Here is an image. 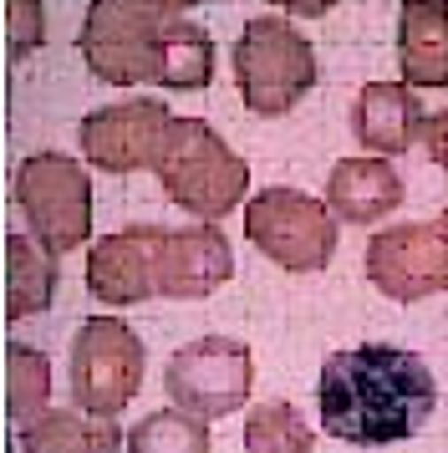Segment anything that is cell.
Wrapping results in <instances>:
<instances>
[{
	"mask_svg": "<svg viewBox=\"0 0 448 453\" xmlns=\"http://www.w3.org/2000/svg\"><path fill=\"white\" fill-rule=\"evenodd\" d=\"M438 382L418 351L392 342H362L326 357L316 377V412L321 428L357 449L403 443L433 418Z\"/></svg>",
	"mask_w": 448,
	"mask_h": 453,
	"instance_id": "cell-1",
	"label": "cell"
},
{
	"mask_svg": "<svg viewBox=\"0 0 448 453\" xmlns=\"http://www.w3.org/2000/svg\"><path fill=\"white\" fill-rule=\"evenodd\" d=\"M148 173L174 204L204 225H220L224 214H235L250 188V164L204 118H168L153 143Z\"/></svg>",
	"mask_w": 448,
	"mask_h": 453,
	"instance_id": "cell-2",
	"label": "cell"
},
{
	"mask_svg": "<svg viewBox=\"0 0 448 453\" xmlns=\"http://www.w3.org/2000/svg\"><path fill=\"white\" fill-rule=\"evenodd\" d=\"M235 87L255 118H285L316 87V51L285 16H250L235 42Z\"/></svg>",
	"mask_w": 448,
	"mask_h": 453,
	"instance_id": "cell-3",
	"label": "cell"
},
{
	"mask_svg": "<svg viewBox=\"0 0 448 453\" xmlns=\"http://www.w3.org/2000/svg\"><path fill=\"white\" fill-rule=\"evenodd\" d=\"M244 240L290 275H311V270L331 265V255L342 245V229L321 199L275 184L244 199Z\"/></svg>",
	"mask_w": 448,
	"mask_h": 453,
	"instance_id": "cell-4",
	"label": "cell"
},
{
	"mask_svg": "<svg viewBox=\"0 0 448 453\" xmlns=\"http://www.w3.org/2000/svg\"><path fill=\"white\" fill-rule=\"evenodd\" d=\"M16 209L31 240L61 260L92 240V173L72 153H31L16 168Z\"/></svg>",
	"mask_w": 448,
	"mask_h": 453,
	"instance_id": "cell-5",
	"label": "cell"
},
{
	"mask_svg": "<svg viewBox=\"0 0 448 453\" xmlns=\"http://www.w3.org/2000/svg\"><path fill=\"white\" fill-rule=\"evenodd\" d=\"M143 342L122 316H87L72 336V403L97 418H118L143 388Z\"/></svg>",
	"mask_w": 448,
	"mask_h": 453,
	"instance_id": "cell-6",
	"label": "cell"
},
{
	"mask_svg": "<svg viewBox=\"0 0 448 453\" xmlns=\"http://www.w3.org/2000/svg\"><path fill=\"white\" fill-rule=\"evenodd\" d=\"M250 388H255V357L235 336H194L163 367V392L174 397V408L199 423L240 412Z\"/></svg>",
	"mask_w": 448,
	"mask_h": 453,
	"instance_id": "cell-7",
	"label": "cell"
},
{
	"mask_svg": "<svg viewBox=\"0 0 448 453\" xmlns=\"http://www.w3.org/2000/svg\"><path fill=\"white\" fill-rule=\"evenodd\" d=\"M168 21L174 16H153L133 0H92L77 36L81 62L92 66L97 82H112V87L153 82L163 42H168Z\"/></svg>",
	"mask_w": 448,
	"mask_h": 453,
	"instance_id": "cell-8",
	"label": "cell"
},
{
	"mask_svg": "<svg viewBox=\"0 0 448 453\" xmlns=\"http://www.w3.org/2000/svg\"><path fill=\"white\" fill-rule=\"evenodd\" d=\"M362 270L387 301H403V306L448 290V204L423 225L377 229L367 240Z\"/></svg>",
	"mask_w": 448,
	"mask_h": 453,
	"instance_id": "cell-9",
	"label": "cell"
},
{
	"mask_svg": "<svg viewBox=\"0 0 448 453\" xmlns=\"http://www.w3.org/2000/svg\"><path fill=\"white\" fill-rule=\"evenodd\" d=\"M235 275V250L220 225H153V296L163 301H204Z\"/></svg>",
	"mask_w": 448,
	"mask_h": 453,
	"instance_id": "cell-10",
	"label": "cell"
},
{
	"mask_svg": "<svg viewBox=\"0 0 448 453\" xmlns=\"http://www.w3.org/2000/svg\"><path fill=\"white\" fill-rule=\"evenodd\" d=\"M168 118L174 112L158 97H122V103L92 107L77 127V148L102 173H138L153 158V143Z\"/></svg>",
	"mask_w": 448,
	"mask_h": 453,
	"instance_id": "cell-11",
	"label": "cell"
},
{
	"mask_svg": "<svg viewBox=\"0 0 448 453\" xmlns=\"http://www.w3.org/2000/svg\"><path fill=\"white\" fill-rule=\"evenodd\" d=\"M87 290L102 306L153 301V225H127L92 240V250H87Z\"/></svg>",
	"mask_w": 448,
	"mask_h": 453,
	"instance_id": "cell-12",
	"label": "cell"
},
{
	"mask_svg": "<svg viewBox=\"0 0 448 453\" xmlns=\"http://www.w3.org/2000/svg\"><path fill=\"white\" fill-rule=\"evenodd\" d=\"M423 118L428 112L407 82H367L351 103V138L377 158H392L423 138Z\"/></svg>",
	"mask_w": 448,
	"mask_h": 453,
	"instance_id": "cell-13",
	"label": "cell"
},
{
	"mask_svg": "<svg viewBox=\"0 0 448 453\" xmlns=\"http://www.w3.org/2000/svg\"><path fill=\"white\" fill-rule=\"evenodd\" d=\"M403 179L398 168L367 153V158H342L326 179V199L321 204L342 219V225H382L392 209L403 204Z\"/></svg>",
	"mask_w": 448,
	"mask_h": 453,
	"instance_id": "cell-14",
	"label": "cell"
},
{
	"mask_svg": "<svg viewBox=\"0 0 448 453\" xmlns=\"http://www.w3.org/2000/svg\"><path fill=\"white\" fill-rule=\"evenodd\" d=\"M398 72L407 87H448V0H403Z\"/></svg>",
	"mask_w": 448,
	"mask_h": 453,
	"instance_id": "cell-15",
	"label": "cell"
},
{
	"mask_svg": "<svg viewBox=\"0 0 448 453\" xmlns=\"http://www.w3.org/2000/svg\"><path fill=\"white\" fill-rule=\"evenodd\" d=\"M16 453H122V428L81 408H41L16 423Z\"/></svg>",
	"mask_w": 448,
	"mask_h": 453,
	"instance_id": "cell-16",
	"label": "cell"
},
{
	"mask_svg": "<svg viewBox=\"0 0 448 453\" xmlns=\"http://www.w3.org/2000/svg\"><path fill=\"white\" fill-rule=\"evenodd\" d=\"M57 255L31 240V234H5V321H26V316H36V311L51 306V296H57Z\"/></svg>",
	"mask_w": 448,
	"mask_h": 453,
	"instance_id": "cell-17",
	"label": "cell"
},
{
	"mask_svg": "<svg viewBox=\"0 0 448 453\" xmlns=\"http://www.w3.org/2000/svg\"><path fill=\"white\" fill-rule=\"evenodd\" d=\"M153 82L168 87V92H199V87L214 82V42L199 21H189V16L168 21V42H163Z\"/></svg>",
	"mask_w": 448,
	"mask_h": 453,
	"instance_id": "cell-18",
	"label": "cell"
},
{
	"mask_svg": "<svg viewBox=\"0 0 448 453\" xmlns=\"http://www.w3.org/2000/svg\"><path fill=\"white\" fill-rule=\"evenodd\" d=\"M316 449V433L305 423V412L285 397L255 403L244 418V453H311Z\"/></svg>",
	"mask_w": 448,
	"mask_h": 453,
	"instance_id": "cell-19",
	"label": "cell"
},
{
	"mask_svg": "<svg viewBox=\"0 0 448 453\" xmlns=\"http://www.w3.org/2000/svg\"><path fill=\"white\" fill-rule=\"evenodd\" d=\"M127 453H214L209 423L189 418V412H148L138 428L127 433Z\"/></svg>",
	"mask_w": 448,
	"mask_h": 453,
	"instance_id": "cell-20",
	"label": "cell"
},
{
	"mask_svg": "<svg viewBox=\"0 0 448 453\" xmlns=\"http://www.w3.org/2000/svg\"><path fill=\"white\" fill-rule=\"evenodd\" d=\"M5 408H11V423H26L31 412H41L51 403V367L36 347L26 342H11L5 347Z\"/></svg>",
	"mask_w": 448,
	"mask_h": 453,
	"instance_id": "cell-21",
	"label": "cell"
},
{
	"mask_svg": "<svg viewBox=\"0 0 448 453\" xmlns=\"http://www.w3.org/2000/svg\"><path fill=\"white\" fill-rule=\"evenodd\" d=\"M41 42H46L41 0H5V51H11V62H20L26 51H36Z\"/></svg>",
	"mask_w": 448,
	"mask_h": 453,
	"instance_id": "cell-22",
	"label": "cell"
},
{
	"mask_svg": "<svg viewBox=\"0 0 448 453\" xmlns=\"http://www.w3.org/2000/svg\"><path fill=\"white\" fill-rule=\"evenodd\" d=\"M418 143L428 148V158L438 168H448V112H433V118H423V138Z\"/></svg>",
	"mask_w": 448,
	"mask_h": 453,
	"instance_id": "cell-23",
	"label": "cell"
},
{
	"mask_svg": "<svg viewBox=\"0 0 448 453\" xmlns=\"http://www.w3.org/2000/svg\"><path fill=\"white\" fill-rule=\"evenodd\" d=\"M275 11H285V16H301V21H316V16H326L336 0H270Z\"/></svg>",
	"mask_w": 448,
	"mask_h": 453,
	"instance_id": "cell-24",
	"label": "cell"
},
{
	"mask_svg": "<svg viewBox=\"0 0 448 453\" xmlns=\"http://www.w3.org/2000/svg\"><path fill=\"white\" fill-rule=\"evenodd\" d=\"M133 5H143V11H153V16H189L199 0H133Z\"/></svg>",
	"mask_w": 448,
	"mask_h": 453,
	"instance_id": "cell-25",
	"label": "cell"
}]
</instances>
